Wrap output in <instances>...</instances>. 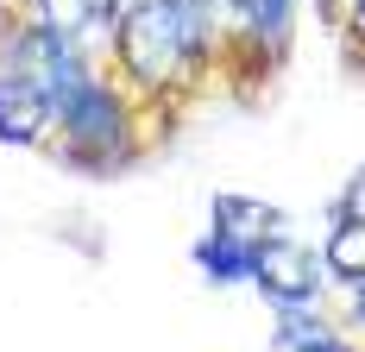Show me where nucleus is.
I'll return each instance as SVG.
<instances>
[{"instance_id": "1", "label": "nucleus", "mask_w": 365, "mask_h": 352, "mask_svg": "<svg viewBox=\"0 0 365 352\" xmlns=\"http://www.w3.org/2000/svg\"><path fill=\"white\" fill-rule=\"evenodd\" d=\"M202 57V19L189 0H133L120 13V63L133 82L164 88Z\"/></svg>"}, {"instance_id": "2", "label": "nucleus", "mask_w": 365, "mask_h": 352, "mask_svg": "<svg viewBox=\"0 0 365 352\" xmlns=\"http://www.w3.org/2000/svg\"><path fill=\"white\" fill-rule=\"evenodd\" d=\"M252 283L277 302V309H296V302H322V277H315V252L296 246L290 233L284 239H271V246H258L252 258Z\"/></svg>"}, {"instance_id": "3", "label": "nucleus", "mask_w": 365, "mask_h": 352, "mask_svg": "<svg viewBox=\"0 0 365 352\" xmlns=\"http://www.w3.org/2000/svg\"><path fill=\"white\" fill-rule=\"evenodd\" d=\"M57 120H63L70 145H82V151H113L120 133H126V107L113 101L108 82H82L70 101L57 107Z\"/></svg>"}, {"instance_id": "4", "label": "nucleus", "mask_w": 365, "mask_h": 352, "mask_svg": "<svg viewBox=\"0 0 365 352\" xmlns=\"http://www.w3.org/2000/svg\"><path fill=\"white\" fill-rule=\"evenodd\" d=\"M51 120H57V113H51V101L38 95V82H26V76H0V139L6 145H32Z\"/></svg>"}, {"instance_id": "5", "label": "nucleus", "mask_w": 365, "mask_h": 352, "mask_svg": "<svg viewBox=\"0 0 365 352\" xmlns=\"http://www.w3.org/2000/svg\"><path fill=\"white\" fill-rule=\"evenodd\" d=\"M277 352H353L346 333L322 315V302H296V309H277V333H271Z\"/></svg>"}, {"instance_id": "6", "label": "nucleus", "mask_w": 365, "mask_h": 352, "mask_svg": "<svg viewBox=\"0 0 365 352\" xmlns=\"http://www.w3.org/2000/svg\"><path fill=\"white\" fill-rule=\"evenodd\" d=\"M215 233L240 239V246H271L284 239V214L264 208V202H246V195H215Z\"/></svg>"}, {"instance_id": "7", "label": "nucleus", "mask_w": 365, "mask_h": 352, "mask_svg": "<svg viewBox=\"0 0 365 352\" xmlns=\"http://www.w3.org/2000/svg\"><path fill=\"white\" fill-rule=\"evenodd\" d=\"M252 246H240V239H227V233H208L202 246H195V264L208 271V283H252Z\"/></svg>"}, {"instance_id": "8", "label": "nucleus", "mask_w": 365, "mask_h": 352, "mask_svg": "<svg viewBox=\"0 0 365 352\" xmlns=\"http://www.w3.org/2000/svg\"><path fill=\"white\" fill-rule=\"evenodd\" d=\"M328 271L334 277H365V214H346L328 239Z\"/></svg>"}, {"instance_id": "9", "label": "nucleus", "mask_w": 365, "mask_h": 352, "mask_svg": "<svg viewBox=\"0 0 365 352\" xmlns=\"http://www.w3.org/2000/svg\"><path fill=\"white\" fill-rule=\"evenodd\" d=\"M246 26L277 44V38L290 32V0H246Z\"/></svg>"}]
</instances>
